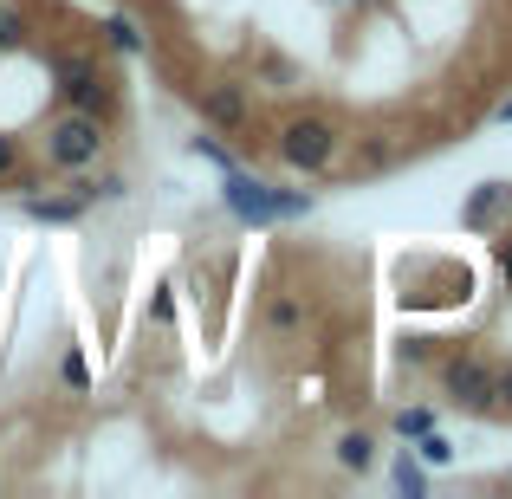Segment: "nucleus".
I'll return each mask as SVG.
<instances>
[{"label":"nucleus","mask_w":512,"mask_h":499,"mask_svg":"<svg viewBox=\"0 0 512 499\" xmlns=\"http://www.w3.org/2000/svg\"><path fill=\"white\" fill-rule=\"evenodd\" d=\"M221 208L234 214L240 227H253V234H266V227H279V221H305V214L318 208V195H305V188H279V182H266V175H253V169H221Z\"/></svg>","instance_id":"f257e3e1"},{"label":"nucleus","mask_w":512,"mask_h":499,"mask_svg":"<svg viewBox=\"0 0 512 499\" xmlns=\"http://www.w3.org/2000/svg\"><path fill=\"white\" fill-rule=\"evenodd\" d=\"M52 91L65 111H91L104 124H117V111H124V85L98 52H52Z\"/></svg>","instance_id":"f03ea898"},{"label":"nucleus","mask_w":512,"mask_h":499,"mask_svg":"<svg viewBox=\"0 0 512 499\" xmlns=\"http://www.w3.org/2000/svg\"><path fill=\"white\" fill-rule=\"evenodd\" d=\"M104 150H111V124L91 111H65L46 117V130H39V163H46L52 175H85L104 163Z\"/></svg>","instance_id":"7ed1b4c3"},{"label":"nucleus","mask_w":512,"mask_h":499,"mask_svg":"<svg viewBox=\"0 0 512 499\" xmlns=\"http://www.w3.org/2000/svg\"><path fill=\"white\" fill-rule=\"evenodd\" d=\"M273 156H279L292 175H325V169H338V156H344L338 117H325V111H292V117H279Z\"/></svg>","instance_id":"20e7f679"},{"label":"nucleus","mask_w":512,"mask_h":499,"mask_svg":"<svg viewBox=\"0 0 512 499\" xmlns=\"http://www.w3.org/2000/svg\"><path fill=\"white\" fill-rule=\"evenodd\" d=\"M441 396L461 415H500V389H493V363L480 350H448L441 357Z\"/></svg>","instance_id":"39448f33"},{"label":"nucleus","mask_w":512,"mask_h":499,"mask_svg":"<svg viewBox=\"0 0 512 499\" xmlns=\"http://www.w3.org/2000/svg\"><path fill=\"white\" fill-rule=\"evenodd\" d=\"M188 104H195V117H201L208 130H221V137H240V143H247L253 104H247V85H240V78H208V85L188 91Z\"/></svg>","instance_id":"423d86ee"},{"label":"nucleus","mask_w":512,"mask_h":499,"mask_svg":"<svg viewBox=\"0 0 512 499\" xmlns=\"http://www.w3.org/2000/svg\"><path fill=\"white\" fill-rule=\"evenodd\" d=\"M512 221V182H480L474 195L461 201V227L467 234H500Z\"/></svg>","instance_id":"0eeeda50"},{"label":"nucleus","mask_w":512,"mask_h":499,"mask_svg":"<svg viewBox=\"0 0 512 499\" xmlns=\"http://www.w3.org/2000/svg\"><path fill=\"white\" fill-rule=\"evenodd\" d=\"M20 214H26V221H39V227H78L91 208H85V195H78V188H46V195L20 188Z\"/></svg>","instance_id":"6e6552de"},{"label":"nucleus","mask_w":512,"mask_h":499,"mask_svg":"<svg viewBox=\"0 0 512 499\" xmlns=\"http://www.w3.org/2000/svg\"><path fill=\"white\" fill-rule=\"evenodd\" d=\"M305 318H312L305 292H292V286H273V292H266V305H260V331L273 337V344H292V337L305 331Z\"/></svg>","instance_id":"1a4fd4ad"},{"label":"nucleus","mask_w":512,"mask_h":499,"mask_svg":"<svg viewBox=\"0 0 512 499\" xmlns=\"http://www.w3.org/2000/svg\"><path fill=\"white\" fill-rule=\"evenodd\" d=\"M331 461L344 467V474H376V461H383V441H376V428H338V441H331Z\"/></svg>","instance_id":"9d476101"},{"label":"nucleus","mask_w":512,"mask_h":499,"mask_svg":"<svg viewBox=\"0 0 512 499\" xmlns=\"http://www.w3.org/2000/svg\"><path fill=\"white\" fill-rule=\"evenodd\" d=\"M98 46L124 52V59H143V52H150V33H143L130 13H104V20H98Z\"/></svg>","instance_id":"9b49d317"},{"label":"nucleus","mask_w":512,"mask_h":499,"mask_svg":"<svg viewBox=\"0 0 512 499\" xmlns=\"http://www.w3.org/2000/svg\"><path fill=\"white\" fill-rule=\"evenodd\" d=\"M72 188L85 195V208H117V201H130V175H117V169H85V175H72Z\"/></svg>","instance_id":"f8f14e48"},{"label":"nucleus","mask_w":512,"mask_h":499,"mask_svg":"<svg viewBox=\"0 0 512 499\" xmlns=\"http://www.w3.org/2000/svg\"><path fill=\"white\" fill-rule=\"evenodd\" d=\"M20 188H33V169H26L20 137H7V130H0V195H20Z\"/></svg>","instance_id":"ddd939ff"},{"label":"nucleus","mask_w":512,"mask_h":499,"mask_svg":"<svg viewBox=\"0 0 512 499\" xmlns=\"http://www.w3.org/2000/svg\"><path fill=\"white\" fill-rule=\"evenodd\" d=\"M33 46V20H26V7H13V0H0V59H13V52Z\"/></svg>","instance_id":"4468645a"},{"label":"nucleus","mask_w":512,"mask_h":499,"mask_svg":"<svg viewBox=\"0 0 512 499\" xmlns=\"http://www.w3.org/2000/svg\"><path fill=\"white\" fill-rule=\"evenodd\" d=\"M389 480H396L402 499H422V493H428V467L415 461V448H396V461H389Z\"/></svg>","instance_id":"2eb2a0df"},{"label":"nucleus","mask_w":512,"mask_h":499,"mask_svg":"<svg viewBox=\"0 0 512 499\" xmlns=\"http://www.w3.org/2000/svg\"><path fill=\"white\" fill-rule=\"evenodd\" d=\"M428 428H435V409H428V402H402V409L389 415V435L396 441H415V435H428Z\"/></svg>","instance_id":"dca6fc26"},{"label":"nucleus","mask_w":512,"mask_h":499,"mask_svg":"<svg viewBox=\"0 0 512 499\" xmlns=\"http://www.w3.org/2000/svg\"><path fill=\"white\" fill-rule=\"evenodd\" d=\"M409 448H415V461H422V467H454V454H461V448H454L448 435H441V428H428V435H415Z\"/></svg>","instance_id":"f3484780"},{"label":"nucleus","mask_w":512,"mask_h":499,"mask_svg":"<svg viewBox=\"0 0 512 499\" xmlns=\"http://www.w3.org/2000/svg\"><path fill=\"white\" fill-rule=\"evenodd\" d=\"M188 156H195V163H214V169H234L240 156L227 150L221 137H208V130H195V137H188Z\"/></svg>","instance_id":"a211bd4d"},{"label":"nucleus","mask_w":512,"mask_h":499,"mask_svg":"<svg viewBox=\"0 0 512 499\" xmlns=\"http://www.w3.org/2000/svg\"><path fill=\"white\" fill-rule=\"evenodd\" d=\"M253 72H266L279 91H286V85H299V65H292V59H279V52H260V59H253Z\"/></svg>","instance_id":"6ab92c4d"},{"label":"nucleus","mask_w":512,"mask_h":499,"mask_svg":"<svg viewBox=\"0 0 512 499\" xmlns=\"http://www.w3.org/2000/svg\"><path fill=\"white\" fill-rule=\"evenodd\" d=\"M59 376H65V389H91V363H85V350H65V357H59Z\"/></svg>","instance_id":"aec40b11"},{"label":"nucleus","mask_w":512,"mask_h":499,"mask_svg":"<svg viewBox=\"0 0 512 499\" xmlns=\"http://www.w3.org/2000/svg\"><path fill=\"white\" fill-rule=\"evenodd\" d=\"M150 325H175V286H169V279H163V286H156V299H150Z\"/></svg>","instance_id":"412c9836"},{"label":"nucleus","mask_w":512,"mask_h":499,"mask_svg":"<svg viewBox=\"0 0 512 499\" xmlns=\"http://www.w3.org/2000/svg\"><path fill=\"white\" fill-rule=\"evenodd\" d=\"M493 389H500V415H512V363H493Z\"/></svg>","instance_id":"4be33fe9"},{"label":"nucleus","mask_w":512,"mask_h":499,"mask_svg":"<svg viewBox=\"0 0 512 499\" xmlns=\"http://www.w3.org/2000/svg\"><path fill=\"white\" fill-rule=\"evenodd\" d=\"M493 117H500V124H512V98H506V104H500V111H493Z\"/></svg>","instance_id":"5701e85b"},{"label":"nucleus","mask_w":512,"mask_h":499,"mask_svg":"<svg viewBox=\"0 0 512 499\" xmlns=\"http://www.w3.org/2000/svg\"><path fill=\"white\" fill-rule=\"evenodd\" d=\"M0 487H7V480H0Z\"/></svg>","instance_id":"b1692460"}]
</instances>
